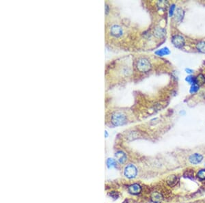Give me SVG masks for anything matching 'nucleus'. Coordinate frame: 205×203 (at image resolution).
<instances>
[{
    "instance_id": "nucleus-1",
    "label": "nucleus",
    "mask_w": 205,
    "mask_h": 203,
    "mask_svg": "<svg viewBox=\"0 0 205 203\" xmlns=\"http://www.w3.org/2000/svg\"><path fill=\"white\" fill-rule=\"evenodd\" d=\"M105 123L112 127H121L128 123L129 116L125 112L117 109H107L105 112Z\"/></svg>"
},
{
    "instance_id": "nucleus-2",
    "label": "nucleus",
    "mask_w": 205,
    "mask_h": 203,
    "mask_svg": "<svg viewBox=\"0 0 205 203\" xmlns=\"http://www.w3.org/2000/svg\"><path fill=\"white\" fill-rule=\"evenodd\" d=\"M135 68L139 73H147L152 69L151 60L146 57H140L137 58L135 62Z\"/></svg>"
},
{
    "instance_id": "nucleus-3",
    "label": "nucleus",
    "mask_w": 205,
    "mask_h": 203,
    "mask_svg": "<svg viewBox=\"0 0 205 203\" xmlns=\"http://www.w3.org/2000/svg\"><path fill=\"white\" fill-rule=\"evenodd\" d=\"M137 174V169L135 167V165L128 164L125 166L124 169V175L127 177V179H132L135 178Z\"/></svg>"
},
{
    "instance_id": "nucleus-4",
    "label": "nucleus",
    "mask_w": 205,
    "mask_h": 203,
    "mask_svg": "<svg viewBox=\"0 0 205 203\" xmlns=\"http://www.w3.org/2000/svg\"><path fill=\"white\" fill-rule=\"evenodd\" d=\"M172 43L175 47L179 49H182L185 46V40L184 37L181 36V35L176 34L172 36Z\"/></svg>"
},
{
    "instance_id": "nucleus-5",
    "label": "nucleus",
    "mask_w": 205,
    "mask_h": 203,
    "mask_svg": "<svg viewBox=\"0 0 205 203\" xmlns=\"http://www.w3.org/2000/svg\"><path fill=\"white\" fill-rule=\"evenodd\" d=\"M116 160L121 164H124L127 160V156L125 152L123 151H117L115 153Z\"/></svg>"
},
{
    "instance_id": "nucleus-6",
    "label": "nucleus",
    "mask_w": 205,
    "mask_h": 203,
    "mask_svg": "<svg viewBox=\"0 0 205 203\" xmlns=\"http://www.w3.org/2000/svg\"><path fill=\"white\" fill-rule=\"evenodd\" d=\"M203 160V156L200 153H194L189 157V161L192 164H198L202 162Z\"/></svg>"
},
{
    "instance_id": "nucleus-7",
    "label": "nucleus",
    "mask_w": 205,
    "mask_h": 203,
    "mask_svg": "<svg viewBox=\"0 0 205 203\" xmlns=\"http://www.w3.org/2000/svg\"><path fill=\"white\" fill-rule=\"evenodd\" d=\"M166 34V31L164 28L161 27H155L153 31V35L157 38H162Z\"/></svg>"
},
{
    "instance_id": "nucleus-8",
    "label": "nucleus",
    "mask_w": 205,
    "mask_h": 203,
    "mask_svg": "<svg viewBox=\"0 0 205 203\" xmlns=\"http://www.w3.org/2000/svg\"><path fill=\"white\" fill-rule=\"evenodd\" d=\"M128 191L130 194L133 195L139 194L142 192V187L137 183H134L133 185H131L128 188Z\"/></svg>"
},
{
    "instance_id": "nucleus-9",
    "label": "nucleus",
    "mask_w": 205,
    "mask_h": 203,
    "mask_svg": "<svg viewBox=\"0 0 205 203\" xmlns=\"http://www.w3.org/2000/svg\"><path fill=\"white\" fill-rule=\"evenodd\" d=\"M170 54V51L167 47H163V48L159 49L157 52H155V54L158 56H167Z\"/></svg>"
},
{
    "instance_id": "nucleus-10",
    "label": "nucleus",
    "mask_w": 205,
    "mask_h": 203,
    "mask_svg": "<svg viewBox=\"0 0 205 203\" xmlns=\"http://www.w3.org/2000/svg\"><path fill=\"white\" fill-rule=\"evenodd\" d=\"M151 200L154 203H160L163 200V196L159 193H154L151 196Z\"/></svg>"
},
{
    "instance_id": "nucleus-11",
    "label": "nucleus",
    "mask_w": 205,
    "mask_h": 203,
    "mask_svg": "<svg viewBox=\"0 0 205 203\" xmlns=\"http://www.w3.org/2000/svg\"><path fill=\"white\" fill-rule=\"evenodd\" d=\"M184 15H185V13L182 8H176L175 15H176V19L179 21V22H181V21L183 20Z\"/></svg>"
},
{
    "instance_id": "nucleus-12",
    "label": "nucleus",
    "mask_w": 205,
    "mask_h": 203,
    "mask_svg": "<svg viewBox=\"0 0 205 203\" xmlns=\"http://www.w3.org/2000/svg\"><path fill=\"white\" fill-rule=\"evenodd\" d=\"M196 48L198 52L205 54V40H201L197 43Z\"/></svg>"
},
{
    "instance_id": "nucleus-13",
    "label": "nucleus",
    "mask_w": 205,
    "mask_h": 203,
    "mask_svg": "<svg viewBox=\"0 0 205 203\" xmlns=\"http://www.w3.org/2000/svg\"><path fill=\"white\" fill-rule=\"evenodd\" d=\"M177 182H178V178L176 176H171L169 177V179H167V183L169 186L173 187L175 185H176Z\"/></svg>"
},
{
    "instance_id": "nucleus-14",
    "label": "nucleus",
    "mask_w": 205,
    "mask_h": 203,
    "mask_svg": "<svg viewBox=\"0 0 205 203\" xmlns=\"http://www.w3.org/2000/svg\"><path fill=\"white\" fill-rule=\"evenodd\" d=\"M185 81L187 82H188L189 84H197V81H196V77L192 76V75H189L187 76L186 78H185Z\"/></svg>"
},
{
    "instance_id": "nucleus-15",
    "label": "nucleus",
    "mask_w": 205,
    "mask_h": 203,
    "mask_svg": "<svg viewBox=\"0 0 205 203\" xmlns=\"http://www.w3.org/2000/svg\"><path fill=\"white\" fill-rule=\"evenodd\" d=\"M116 164H117V163H116L115 159L109 158L107 160V165L109 168H112V167H116Z\"/></svg>"
},
{
    "instance_id": "nucleus-16",
    "label": "nucleus",
    "mask_w": 205,
    "mask_h": 203,
    "mask_svg": "<svg viewBox=\"0 0 205 203\" xmlns=\"http://www.w3.org/2000/svg\"><path fill=\"white\" fill-rule=\"evenodd\" d=\"M197 177L200 180H205V169H201L197 173Z\"/></svg>"
},
{
    "instance_id": "nucleus-17",
    "label": "nucleus",
    "mask_w": 205,
    "mask_h": 203,
    "mask_svg": "<svg viewBox=\"0 0 205 203\" xmlns=\"http://www.w3.org/2000/svg\"><path fill=\"white\" fill-rule=\"evenodd\" d=\"M199 90V85L198 84H193L191 86V88L190 90V92L191 94H194L197 92Z\"/></svg>"
},
{
    "instance_id": "nucleus-18",
    "label": "nucleus",
    "mask_w": 205,
    "mask_h": 203,
    "mask_svg": "<svg viewBox=\"0 0 205 203\" xmlns=\"http://www.w3.org/2000/svg\"><path fill=\"white\" fill-rule=\"evenodd\" d=\"M196 81H197V84H199V83H201V84H203V83L205 82V77L204 75H200L196 77Z\"/></svg>"
},
{
    "instance_id": "nucleus-19",
    "label": "nucleus",
    "mask_w": 205,
    "mask_h": 203,
    "mask_svg": "<svg viewBox=\"0 0 205 203\" xmlns=\"http://www.w3.org/2000/svg\"><path fill=\"white\" fill-rule=\"evenodd\" d=\"M175 10H176V6L174 4H172L170 6V7H169V16L170 17H172L173 15H174Z\"/></svg>"
},
{
    "instance_id": "nucleus-20",
    "label": "nucleus",
    "mask_w": 205,
    "mask_h": 203,
    "mask_svg": "<svg viewBox=\"0 0 205 203\" xmlns=\"http://www.w3.org/2000/svg\"><path fill=\"white\" fill-rule=\"evenodd\" d=\"M185 71H186L187 73L192 74V73L194 72V70H193L192 69H191V68H186V69H185Z\"/></svg>"
}]
</instances>
